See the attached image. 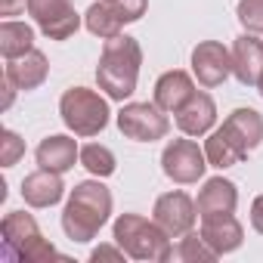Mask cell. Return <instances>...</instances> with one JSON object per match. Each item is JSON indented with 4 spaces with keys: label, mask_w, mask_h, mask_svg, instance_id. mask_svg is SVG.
<instances>
[{
    "label": "cell",
    "mask_w": 263,
    "mask_h": 263,
    "mask_svg": "<svg viewBox=\"0 0 263 263\" xmlns=\"http://www.w3.org/2000/svg\"><path fill=\"white\" fill-rule=\"evenodd\" d=\"M201 238L217 254H229L241 245L245 229L232 214H208V217H201Z\"/></svg>",
    "instance_id": "obj_12"
},
{
    "label": "cell",
    "mask_w": 263,
    "mask_h": 263,
    "mask_svg": "<svg viewBox=\"0 0 263 263\" xmlns=\"http://www.w3.org/2000/svg\"><path fill=\"white\" fill-rule=\"evenodd\" d=\"M204 155H208V164L211 167H235V164H241L245 158H248V152L226 134V130L220 127V130H214V134L208 137V143H204Z\"/></svg>",
    "instance_id": "obj_20"
},
{
    "label": "cell",
    "mask_w": 263,
    "mask_h": 263,
    "mask_svg": "<svg viewBox=\"0 0 263 263\" xmlns=\"http://www.w3.org/2000/svg\"><path fill=\"white\" fill-rule=\"evenodd\" d=\"M223 130L245 149V152H254L260 143H263V118L260 111L254 108H235L226 121H223Z\"/></svg>",
    "instance_id": "obj_17"
},
{
    "label": "cell",
    "mask_w": 263,
    "mask_h": 263,
    "mask_svg": "<svg viewBox=\"0 0 263 263\" xmlns=\"http://www.w3.org/2000/svg\"><path fill=\"white\" fill-rule=\"evenodd\" d=\"M195 201L186 192H167L155 201V223L171 235V238H183L186 232H192L195 226Z\"/></svg>",
    "instance_id": "obj_10"
},
{
    "label": "cell",
    "mask_w": 263,
    "mask_h": 263,
    "mask_svg": "<svg viewBox=\"0 0 263 263\" xmlns=\"http://www.w3.org/2000/svg\"><path fill=\"white\" fill-rule=\"evenodd\" d=\"M115 241L127 251V257H134V260L161 263V260L174 257L171 235L155 220H146L140 214H121L115 220Z\"/></svg>",
    "instance_id": "obj_3"
},
{
    "label": "cell",
    "mask_w": 263,
    "mask_h": 263,
    "mask_svg": "<svg viewBox=\"0 0 263 263\" xmlns=\"http://www.w3.org/2000/svg\"><path fill=\"white\" fill-rule=\"evenodd\" d=\"M161 167L174 183H198L204 177L208 167V155L204 149H198V143L192 140H174L164 146L161 155Z\"/></svg>",
    "instance_id": "obj_8"
},
{
    "label": "cell",
    "mask_w": 263,
    "mask_h": 263,
    "mask_svg": "<svg viewBox=\"0 0 263 263\" xmlns=\"http://www.w3.org/2000/svg\"><path fill=\"white\" fill-rule=\"evenodd\" d=\"M22 155H25V143L13 134V130H4V140H0V164L13 167Z\"/></svg>",
    "instance_id": "obj_26"
},
{
    "label": "cell",
    "mask_w": 263,
    "mask_h": 263,
    "mask_svg": "<svg viewBox=\"0 0 263 263\" xmlns=\"http://www.w3.org/2000/svg\"><path fill=\"white\" fill-rule=\"evenodd\" d=\"M192 71L201 87H220L232 74V53L220 41H201L192 50Z\"/></svg>",
    "instance_id": "obj_9"
},
{
    "label": "cell",
    "mask_w": 263,
    "mask_h": 263,
    "mask_svg": "<svg viewBox=\"0 0 263 263\" xmlns=\"http://www.w3.org/2000/svg\"><path fill=\"white\" fill-rule=\"evenodd\" d=\"M16 90H19V87L4 74V108H10V105H13V93H16Z\"/></svg>",
    "instance_id": "obj_31"
},
{
    "label": "cell",
    "mask_w": 263,
    "mask_h": 263,
    "mask_svg": "<svg viewBox=\"0 0 263 263\" xmlns=\"http://www.w3.org/2000/svg\"><path fill=\"white\" fill-rule=\"evenodd\" d=\"M74 158H81V149L71 137H47L37 146V164L56 174H65L74 167Z\"/></svg>",
    "instance_id": "obj_18"
},
{
    "label": "cell",
    "mask_w": 263,
    "mask_h": 263,
    "mask_svg": "<svg viewBox=\"0 0 263 263\" xmlns=\"http://www.w3.org/2000/svg\"><path fill=\"white\" fill-rule=\"evenodd\" d=\"M251 223H254V229L263 235V195H257L254 204H251Z\"/></svg>",
    "instance_id": "obj_29"
},
{
    "label": "cell",
    "mask_w": 263,
    "mask_h": 263,
    "mask_svg": "<svg viewBox=\"0 0 263 263\" xmlns=\"http://www.w3.org/2000/svg\"><path fill=\"white\" fill-rule=\"evenodd\" d=\"M34 50V31L25 22H4L0 25V53L7 59H19Z\"/></svg>",
    "instance_id": "obj_22"
},
{
    "label": "cell",
    "mask_w": 263,
    "mask_h": 263,
    "mask_svg": "<svg viewBox=\"0 0 263 263\" xmlns=\"http://www.w3.org/2000/svg\"><path fill=\"white\" fill-rule=\"evenodd\" d=\"M214 121H217V105H214V99H211L208 93H201V90H195L192 99L177 111V127L183 130L186 137H201V134H208V130L214 127Z\"/></svg>",
    "instance_id": "obj_13"
},
{
    "label": "cell",
    "mask_w": 263,
    "mask_h": 263,
    "mask_svg": "<svg viewBox=\"0 0 263 263\" xmlns=\"http://www.w3.org/2000/svg\"><path fill=\"white\" fill-rule=\"evenodd\" d=\"M232 74L245 87H257L263 78V41H257L251 31L232 44Z\"/></svg>",
    "instance_id": "obj_11"
},
{
    "label": "cell",
    "mask_w": 263,
    "mask_h": 263,
    "mask_svg": "<svg viewBox=\"0 0 263 263\" xmlns=\"http://www.w3.org/2000/svg\"><path fill=\"white\" fill-rule=\"evenodd\" d=\"M257 87H260V96H263V78H260V84H257Z\"/></svg>",
    "instance_id": "obj_32"
},
{
    "label": "cell",
    "mask_w": 263,
    "mask_h": 263,
    "mask_svg": "<svg viewBox=\"0 0 263 263\" xmlns=\"http://www.w3.org/2000/svg\"><path fill=\"white\" fill-rule=\"evenodd\" d=\"M192 93H195V84H192V78L186 71H167L155 84V105L177 115L192 99Z\"/></svg>",
    "instance_id": "obj_16"
},
{
    "label": "cell",
    "mask_w": 263,
    "mask_h": 263,
    "mask_svg": "<svg viewBox=\"0 0 263 263\" xmlns=\"http://www.w3.org/2000/svg\"><path fill=\"white\" fill-rule=\"evenodd\" d=\"M108 214H111V192L102 183L87 180L71 189V198L62 211V229L71 241H90L105 226Z\"/></svg>",
    "instance_id": "obj_2"
},
{
    "label": "cell",
    "mask_w": 263,
    "mask_h": 263,
    "mask_svg": "<svg viewBox=\"0 0 263 263\" xmlns=\"http://www.w3.org/2000/svg\"><path fill=\"white\" fill-rule=\"evenodd\" d=\"M177 257L186 260V263H198V260H217L220 254L201 238V232H186L183 241H180V248H177Z\"/></svg>",
    "instance_id": "obj_24"
},
{
    "label": "cell",
    "mask_w": 263,
    "mask_h": 263,
    "mask_svg": "<svg viewBox=\"0 0 263 263\" xmlns=\"http://www.w3.org/2000/svg\"><path fill=\"white\" fill-rule=\"evenodd\" d=\"M47 71H50V65H47V56L41 53V50H28L25 56H19V59H7V78L19 87V90H34V87H41L44 81H47Z\"/></svg>",
    "instance_id": "obj_15"
},
{
    "label": "cell",
    "mask_w": 263,
    "mask_h": 263,
    "mask_svg": "<svg viewBox=\"0 0 263 263\" xmlns=\"http://www.w3.org/2000/svg\"><path fill=\"white\" fill-rule=\"evenodd\" d=\"M81 164L93 177H111L115 174V155H111V149H105L99 143H90L81 149Z\"/></svg>",
    "instance_id": "obj_23"
},
{
    "label": "cell",
    "mask_w": 263,
    "mask_h": 263,
    "mask_svg": "<svg viewBox=\"0 0 263 263\" xmlns=\"http://www.w3.org/2000/svg\"><path fill=\"white\" fill-rule=\"evenodd\" d=\"M59 111H62L65 127L74 130L78 137H96L108 124V102L99 93L87 90V87L65 90L62 102H59Z\"/></svg>",
    "instance_id": "obj_5"
},
{
    "label": "cell",
    "mask_w": 263,
    "mask_h": 263,
    "mask_svg": "<svg viewBox=\"0 0 263 263\" xmlns=\"http://www.w3.org/2000/svg\"><path fill=\"white\" fill-rule=\"evenodd\" d=\"M124 254H127V251H124L121 245H118V248L99 245V248H96V251L90 254V260H93V263H99V260H118V263H121V260H124Z\"/></svg>",
    "instance_id": "obj_28"
},
{
    "label": "cell",
    "mask_w": 263,
    "mask_h": 263,
    "mask_svg": "<svg viewBox=\"0 0 263 263\" xmlns=\"http://www.w3.org/2000/svg\"><path fill=\"white\" fill-rule=\"evenodd\" d=\"M140 65H143V50L137 44V37H108L96 65V81L99 90L108 93V99H127L137 90V78H140Z\"/></svg>",
    "instance_id": "obj_1"
},
{
    "label": "cell",
    "mask_w": 263,
    "mask_h": 263,
    "mask_svg": "<svg viewBox=\"0 0 263 263\" xmlns=\"http://www.w3.org/2000/svg\"><path fill=\"white\" fill-rule=\"evenodd\" d=\"M238 22L245 31H263V0H238Z\"/></svg>",
    "instance_id": "obj_25"
},
{
    "label": "cell",
    "mask_w": 263,
    "mask_h": 263,
    "mask_svg": "<svg viewBox=\"0 0 263 263\" xmlns=\"http://www.w3.org/2000/svg\"><path fill=\"white\" fill-rule=\"evenodd\" d=\"M0 235H4V257L19 260V263H47V260H62L56 248L41 235L37 223L25 211H10L0 223Z\"/></svg>",
    "instance_id": "obj_4"
},
{
    "label": "cell",
    "mask_w": 263,
    "mask_h": 263,
    "mask_svg": "<svg viewBox=\"0 0 263 263\" xmlns=\"http://www.w3.org/2000/svg\"><path fill=\"white\" fill-rule=\"evenodd\" d=\"M118 127L127 140H137V143H155L164 140L171 121L164 115V108H158L155 102H130L118 111Z\"/></svg>",
    "instance_id": "obj_6"
},
{
    "label": "cell",
    "mask_w": 263,
    "mask_h": 263,
    "mask_svg": "<svg viewBox=\"0 0 263 263\" xmlns=\"http://www.w3.org/2000/svg\"><path fill=\"white\" fill-rule=\"evenodd\" d=\"M238 204V192H235V183L223 180V177H214L204 183V189L198 192V214L208 217V214H232Z\"/></svg>",
    "instance_id": "obj_19"
},
{
    "label": "cell",
    "mask_w": 263,
    "mask_h": 263,
    "mask_svg": "<svg viewBox=\"0 0 263 263\" xmlns=\"http://www.w3.org/2000/svg\"><path fill=\"white\" fill-rule=\"evenodd\" d=\"M84 22H87V31L96 34V37H102V41L118 37V34H121V25H124L121 13L115 10V4H108V0H99V4H93V7L87 10Z\"/></svg>",
    "instance_id": "obj_21"
},
{
    "label": "cell",
    "mask_w": 263,
    "mask_h": 263,
    "mask_svg": "<svg viewBox=\"0 0 263 263\" xmlns=\"http://www.w3.org/2000/svg\"><path fill=\"white\" fill-rule=\"evenodd\" d=\"M62 192H65L62 174L47 171V167H41V171H34V174H28L22 180V198L31 208H50V204H56L62 198Z\"/></svg>",
    "instance_id": "obj_14"
},
{
    "label": "cell",
    "mask_w": 263,
    "mask_h": 263,
    "mask_svg": "<svg viewBox=\"0 0 263 263\" xmlns=\"http://www.w3.org/2000/svg\"><path fill=\"white\" fill-rule=\"evenodd\" d=\"M108 4H115V10L121 13L124 22H137L146 13V0H108Z\"/></svg>",
    "instance_id": "obj_27"
},
{
    "label": "cell",
    "mask_w": 263,
    "mask_h": 263,
    "mask_svg": "<svg viewBox=\"0 0 263 263\" xmlns=\"http://www.w3.org/2000/svg\"><path fill=\"white\" fill-rule=\"evenodd\" d=\"M28 7V0H0V16H16Z\"/></svg>",
    "instance_id": "obj_30"
},
{
    "label": "cell",
    "mask_w": 263,
    "mask_h": 263,
    "mask_svg": "<svg viewBox=\"0 0 263 263\" xmlns=\"http://www.w3.org/2000/svg\"><path fill=\"white\" fill-rule=\"evenodd\" d=\"M28 13L50 41H68L81 28V16L71 0H28Z\"/></svg>",
    "instance_id": "obj_7"
}]
</instances>
